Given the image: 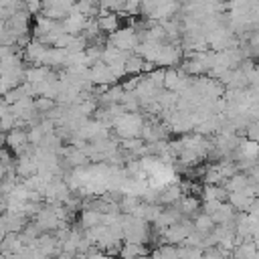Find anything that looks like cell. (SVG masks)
<instances>
[{
    "mask_svg": "<svg viewBox=\"0 0 259 259\" xmlns=\"http://www.w3.org/2000/svg\"><path fill=\"white\" fill-rule=\"evenodd\" d=\"M144 63H146L144 57H140L138 53H130V57L125 59V75H130V77L144 75Z\"/></svg>",
    "mask_w": 259,
    "mask_h": 259,
    "instance_id": "obj_12",
    "label": "cell"
},
{
    "mask_svg": "<svg viewBox=\"0 0 259 259\" xmlns=\"http://www.w3.org/2000/svg\"><path fill=\"white\" fill-rule=\"evenodd\" d=\"M89 79H91V83H95V85H111V83L117 81L115 73H113V71L109 69V65H105L103 61H99V63H95V65L89 67Z\"/></svg>",
    "mask_w": 259,
    "mask_h": 259,
    "instance_id": "obj_4",
    "label": "cell"
},
{
    "mask_svg": "<svg viewBox=\"0 0 259 259\" xmlns=\"http://www.w3.org/2000/svg\"><path fill=\"white\" fill-rule=\"evenodd\" d=\"M148 259H162V255H160V251L156 249V251H152V253L148 255Z\"/></svg>",
    "mask_w": 259,
    "mask_h": 259,
    "instance_id": "obj_15",
    "label": "cell"
},
{
    "mask_svg": "<svg viewBox=\"0 0 259 259\" xmlns=\"http://www.w3.org/2000/svg\"><path fill=\"white\" fill-rule=\"evenodd\" d=\"M249 184V176H245V174H233L231 178H227L225 182H223V186L227 188V192H237V190H243L245 186Z\"/></svg>",
    "mask_w": 259,
    "mask_h": 259,
    "instance_id": "obj_13",
    "label": "cell"
},
{
    "mask_svg": "<svg viewBox=\"0 0 259 259\" xmlns=\"http://www.w3.org/2000/svg\"><path fill=\"white\" fill-rule=\"evenodd\" d=\"M24 243H22V237L20 233H8L2 241H0V251L6 253V255H14L18 251H22Z\"/></svg>",
    "mask_w": 259,
    "mask_h": 259,
    "instance_id": "obj_7",
    "label": "cell"
},
{
    "mask_svg": "<svg viewBox=\"0 0 259 259\" xmlns=\"http://www.w3.org/2000/svg\"><path fill=\"white\" fill-rule=\"evenodd\" d=\"M79 223L83 229H91V227H97L103 223V212L99 208H83L81 210V217H79Z\"/></svg>",
    "mask_w": 259,
    "mask_h": 259,
    "instance_id": "obj_9",
    "label": "cell"
},
{
    "mask_svg": "<svg viewBox=\"0 0 259 259\" xmlns=\"http://www.w3.org/2000/svg\"><path fill=\"white\" fill-rule=\"evenodd\" d=\"M107 42L130 53V51H136V47L140 45V36H138V30L134 26H127V28H117L115 32H111L107 36Z\"/></svg>",
    "mask_w": 259,
    "mask_h": 259,
    "instance_id": "obj_2",
    "label": "cell"
},
{
    "mask_svg": "<svg viewBox=\"0 0 259 259\" xmlns=\"http://www.w3.org/2000/svg\"><path fill=\"white\" fill-rule=\"evenodd\" d=\"M178 210L186 217H194L198 210H200V200L198 196L194 194H184L180 200H178Z\"/></svg>",
    "mask_w": 259,
    "mask_h": 259,
    "instance_id": "obj_10",
    "label": "cell"
},
{
    "mask_svg": "<svg viewBox=\"0 0 259 259\" xmlns=\"http://www.w3.org/2000/svg\"><path fill=\"white\" fill-rule=\"evenodd\" d=\"M97 18V24H99V30L101 32H115L117 28H119V16L115 14V12H111V10H101V14L99 16H95Z\"/></svg>",
    "mask_w": 259,
    "mask_h": 259,
    "instance_id": "obj_6",
    "label": "cell"
},
{
    "mask_svg": "<svg viewBox=\"0 0 259 259\" xmlns=\"http://www.w3.org/2000/svg\"><path fill=\"white\" fill-rule=\"evenodd\" d=\"M55 105H57V103H55V99H51V97H42V95H40V97L34 99V109H36L40 115H45V113H47L49 109H53Z\"/></svg>",
    "mask_w": 259,
    "mask_h": 259,
    "instance_id": "obj_14",
    "label": "cell"
},
{
    "mask_svg": "<svg viewBox=\"0 0 259 259\" xmlns=\"http://www.w3.org/2000/svg\"><path fill=\"white\" fill-rule=\"evenodd\" d=\"M109 259H121V257H119V255H117V257H115V255H109Z\"/></svg>",
    "mask_w": 259,
    "mask_h": 259,
    "instance_id": "obj_17",
    "label": "cell"
},
{
    "mask_svg": "<svg viewBox=\"0 0 259 259\" xmlns=\"http://www.w3.org/2000/svg\"><path fill=\"white\" fill-rule=\"evenodd\" d=\"M148 255V247L144 243H123L119 249V257L121 259H138V257H146Z\"/></svg>",
    "mask_w": 259,
    "mask_h": 259,
    "instance_id": "obj_8",
    "label": "cell"
},
{
    "mask_svg": "<svg viewBox=\"0 0 259 259\" xmlns=\"http://www.w3.org/2000/svg\"><path fill=\"white\" fill-rule=\"evenodd\" d=\"M0 259H10V255H6V253H2V251H0Z\"/></svg>",
    "mask_w": 259,
    "mask_h": 259,
    "instance_id": "obj_16",
    "label": "cell"
},
{
    "mask_svg": "<svg viewBox=\"0 0 259 259\" xmlns=\"http://www.w3.org/2000/svg\"><path fill=\"white\" fill-rule=\"evenodd\" d=\"M217 227V223L212 221V217L208 214V212H196L194 214V231L196 233H200V235H208V233H212V229Z\"/></svg>",
    "mask_w": 259,
    "mask_h": 259,
    "instance_id": "obj_11",
    "label": "cell"
},
{
    "mask_svg": "<svg viewBox=\"0 0 259 259\" xmlns=\"http://www.w3.org/2000/svg\"><path fill=\"white\" fill-rule=\"evenodd\" d=\"M144 125V117L136 111H125L113 121V132L119 140H130V138H140Z\"/></svg>",
    "mask_w": 259,
    "mask_h": 259,
    "instance_id": "obj_1",
    "label": "cell"
},
{
    "mask_svg": "<svg viewBox=\"0 0 259 259\" xmlns=\"http://www.w3.org/2000/svg\"><path fill=\"white\" fill-rule=\"evenodd\" d=\"M34 223H36V227H38L42 233H53V231H57V229L61 227L63 221L57 217L55 208H53L51 204H47V206H42V208L36 212Z\"/></svg>",
    "mask_w": 259,
    "mask_h": 259,
    "instance_id": "obj_3",
    "label": "cell"
},
{
    "mask_svg": "<svg viewBox=\"0 0 259 259\" xmlns=\"http://www.w3.org/2000/svg\"><path fill=\"white\" fill-rule=\"evenodd\" d=\"M184 196L182 192V186L180 184H166L160 188V194H158V204H166V206H172V204H178V200Z\"/></svg>",
    "mask_w": 259,
    "mask_h": 259,
    "instance_id": "obj_5",
    "label": "cell"
}]
</instances>
